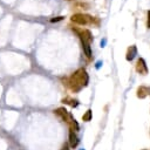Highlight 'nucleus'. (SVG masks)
<instances>
[{
  "mask_svg": "<svg viewBox=\"0 0 150 150\" xmlns=\"http://www.w3.org/2000/svg\"><path fill=\"white\" fill-rule=\"evenodd\" d=\"M148 28H150V11H148V22H146Z\"/></svg>",
  "mask_w": 150,
  "mask_h": 150,
  "instance_id": "12",
  "label": "nucleus"
},
{
  "mask_svg": "<svg viewBox=\"0 0 150 150\" xmlns=\"http://www.w3.org/2000/svg\"><path fill=\"white\" fill-rule=\"evenodd\" d=\"M79 142H80V139H79V137H77L75 130L69 129V145H70L71 148H76L77 144H79Z\"/></svg>",
  "mask_w": 150,
  "mask_h": 150,
  "instance_id": "5",
  "label": "nucleus"
},
{
  "mask_svg": "<svg viewBox=\"0 0 150 150\" xmlns=\"http://www.w3.org/2000/svg\"><path fill=\"white\" fill-rule=\"evenodd\" d=\"M70 20H71V22L82 25V26L83 25H93V23H96L98 26V23H100L98 19L93 18L91 15H88V14H83V13H76V14L71 15Z\"/></svg>",
  "mask_w": 150,
  "mask_h": 150,
  "instance_id": "3",
  "label": "nucleus"
},
{
  "mask_svg": "<svg viewBox=\"0 0 150 150\" xmlns=\"http://www.w3.org/2000/svg\"><path fill=\"white\" fill-rule=\"evenodd\" d=\"M63 82H66L64 84L70 89L73 90L74 93L76 91H80L83 87H86L89 82V76L86 71V69L83 68H80L77 69L76 71H74L69 77L64 79Z\"/></svg>",
  "mask_w": 150,
  "mask_h": 150,
  "instance_id": "1",
  "label": "nucleus"
},
{
  "mask_svg": "<svg viewBox=\"0 0 150 150\" xmlns=\"http://www.w3.org/2000/svg\"><path fill=\"white\" fill-rule=\"evenodd\" d=\"M81 150H83V149H81Z\"/></svg>",
  "mask_w": 150,
  "mask_h": 150,
  "instance_id": "14",
  "label": "nucleus"
},
{
  "mask_svg": "<svg viewBox=\"0 0 150 150\" xmlns=\"http://www.w3.org/2000/svg\"><path fill=\"white\" fill-rule=\"evenodd\" d=\"M61 150H70V149L68 148V145H67V144H64V145L62 146V149H61Z\"/></svg>",
  "mask_w": 150,
  "mask_h": 150,
  "instance_id": "13",
  "label": "nucleus"
},
{
  "mask_svg": "<svg viewBox=\"0 0 150 150\" xmlns=\"http://www.w3.org/2000/svg\"><path fill=\"white\" fill-rule=\"evenodd\" d=\"M136 55H137V48H136L135 45H132V46H130V47L128 48L127 54H125V59H127L128 61H132Z\"/></svg>",
  "mask_w": 150,
  "mask_h": 150,
  "instance_id": "6",
  "label": "nucleus"
},
{
  "mask_svg": "<svg viewBox=\"0 0 150 150\" xmlns=\"http://www.w3.org/2000/svg\"><path fill=\"white\" fill-rule=\"evenodd\" d=\"M148 95H149V89L146 87H144V86L138 87V89H137V97L138 98H145Z\"/></svg>",
  "mask_w": 150,
  "mask_h": 150,
  "instance_id": "7",
  "label": "nucleus"
},
{
  "mask_svg": "<svg viewBox=\"0 0 150 150\" xmlns=\"http://www.w3.org/2000/svg\"><path fill=\"white\" fill-rule=\"evenodd\" d=\"M63 19V16H57V18H53L50 19V22H57V21H61Z\"/></svg>",
  "mask_w": 150,
  "mask_h": 150,
  "instance_id": "11",
  "label": "nucleus"
},
{
  "mask_svg": "<svg viewBox=\"0 0 150 150\" xmlns=\"http://www.w3.org/2000/svg\"><path fill=\"white\" fill-rule=\"evenodd\" d=\"M90 120H91V110L89 109V110H87V111H86V114L82 116V121L88 122V121H90Z\"/></svg>",
  "mask_w": 150,
  "mask_h": 150,
  "instance_id": "9",
  "label": "nucleus"
},
{
  "mask_svg": "<svg viewBox=\"0 0 150 150\" xmlns=\"http://www.w3.org/2000/svg\"><path fill=\"white\" fill-rule=\"evenodd\" d=\"M62 102H63V103H67V104H69V105H71V107H77V105H79L77 100H73V98H64Z\"/></svg>",
  "mask_w": 150,
  "mask_h": 150,
  "instance_id": "8",
  "label": "nucleus"
},
{
  "mask_svg": "<svg viewBox=\"0 0 150 150\" xmlns=\"http://www.w3.org/2000/svg\"><path fill=\"white\" fill-rule=\"evenodd\" d=\"M74 7H79V8H82V9H88L89 8V4L87 2H77L74 5Z\"/></svg>",
  "mask_w": 150,
  "mask_h": 150,
  "instance_id": "10",
  "label": "nucleus"
},
{
  "mask_svg": "<svg viewBox=\"0 0 150 150\" xmlns=\"http://www.w3.org/2000/svg\"><path fill=\"white\" fill-rule=\"evenodd\" d=\"M136 70H137V73H139L141 75H146V74H148V66H146V62H145L144 59L139 57V59L137 60Z\"/></svg>",
  "mask_w": 150,
  "mask_h": 150,
  "instance_id": "4",
  "label": "nucleus"
},
{
  "mask_svg": "<svg viewBox=\"0 0 150 150\" xmlns=\"http://www.w3.org/2000/svg\"><path fill=\"white\" fill-rule=\"evenodd\" d=\"M71 30L75 32L77 34V36L80 38L81 42H82V48L83 52L86 54V56L88 59L91 57V49H90V42L93 41V35L90 33V30L88 29H81L77 27H71Z\"/></svg>",
  "mask_w": 150,
  "mask_h": 150,
  "instance_id": "2",
  "label": "nucleus"
}]
</instances>
